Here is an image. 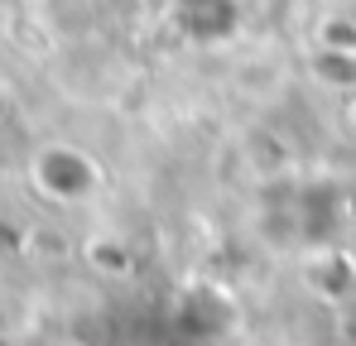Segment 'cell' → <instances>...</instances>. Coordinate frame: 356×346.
Returning a JSON list of instances; mask_svg holds the SVG:
<instances>
[{
    "instance_id": "6da1fadb",
    "label": "cell",
    "mask_w": 356,
    "mask_h": 346,
    "mask_svg": "<svg viewBox=\"0 0 356 346\" xmlns=\"http://www.w3.org/2000/svg\"><path fill=\"white\" fill-rule=\"evenodd\" d=\"M34 188L54 202H82L102 188V169L72 145H49L34 154Z\"/></svg>"
},
{
    "instance_id": "3957f363",
    "label": "cell",
    "mask_w": 356,
    "mask_h": 346,
    "mask_svg": "<svg viewBox=\"0 0 356 346\" xmlns=\"http://www.w3.org/2000/svg\"><path fill=\"white\" fill-rule=\"evenodd\" d=\"M318 49L356 53V19H352V15H327V19L318 24Z\"/></svg>"
},
{
    "instance_id": "7a4b0ae2",
    "label": "cell",
    "mask_w": 356,
    "mask_h": 346,
    "mask_svg": "<svg viewBox=\"0 0 356 346\" xmlns=\"http://www.w3.org/2000/svg\"><path fill=\"white\" fill-rule=\"evenodd\" d=\"M308 72H313L323 87L352 92V87H356V53H342V49H318V53L308 58Z\"/></svg>"
}]
</instances>
